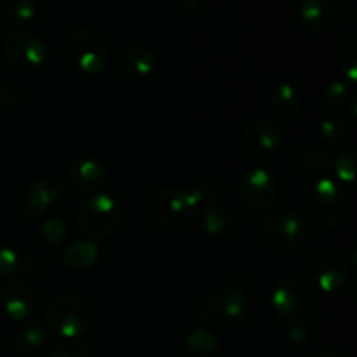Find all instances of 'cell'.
<instances>
[{"label": "cell", "instance_id": "cell-21", "mask_svg": "<svg viewBox=\"0 0 357 357\" xmlns=\"http://www.w3.org/2000/svg\"><path fill=\"white\" fill-rule=\"evenodd\" d=\"M296 164H298L300 171L307 176L321 178L331 169V157L323 149L310 146V149L300 150Z\"/></svg>", "mask_w": 357, "mask_h": 357}, {"label": "cell", "instance_id": "cell-30", "mask_svg": "<svg viewBox=\"0 0 357 357\" xmlns=\"http://www.w3.org/2000/svg\"><path fill=\"white\" fill-rule=\"evenodd\" d=\"M9 14L14 23L26 24L30 21H33V17L37 16V9H35L33 2H30V0H16L10 6Z\"/></svg>", "mask_w": 357, "mask_h": 357}, {"label": "cell", "instance_id": "cell-29", "mask_svg": "<svg viewBox=\"0 0 357 357\" xmlns=\"http://www.w3.org/2000/svg\"><path fill=\"white\" fill-rule=\"evenodd\" d=\"M49 357H91L89 349L79 340H65L52 349Z\"/></svg>", "mask_w": 357, "mask_h": 357}, {"label": "cell", "instance_id": "cell-16", "mask_svg": "<svg viewBox=\"0 0 357 357\" xmlns=\"http://www.w3.org/2000/svg\"><path fill=\"white\" fill-rule=\"evenodd\" d=\"M68 178L80 190H96L107 181V169L98 160L84 157L70 164Z\"/></svg>", "mask_w": 357, "mask_h": 357}, {"label": "cell", "instance_id": "cell-26", "mask_svg": "<svg viewBox=\"0 0 357 357\" xmlns=\"http://www.w3.org/2000/svg\"><path fill=\"white\" fill-rule=\"evenodd\" d=\"M317 131H319L321 138L326 139V142L338 143L342 138H344V135L347 132V129H345V122L342 121V119L326 117L319 122V128H317Z\"/></svg>", "mask_w": 357, "mask_h": 357}, {"label": "cell", "instance_id": "cell-10", "mask_svg": "<svg viewBox=\"0 0 357 357\" xmlns=\"http://www.w3.org/2000/svg\"><path fill=\"white\" fill-rule=\"evenodd\" d=\"M3 58L20 72L40 70L47 61V47L40 37L26 30H16L3 42Z\"/></svg>", "mask_w": 357, "mask_h": 357}, {"label": "cell", "instance_id": "cell-12", "mask_svg": "<svg viewBox=\"0 0 357 357\" xmlns=\"http://www.w3.org/2000/svg\"><path fill=\"white\" fill-rule=\"evenodd\" d=\"M279 194V185L274 174L264 167L246 171L239 180V197L250 209H267L274 206Z\"/></svg>", "mask_w": 357, "mask_h": 357}, {"label": "cell", "instance_id": "cell-28", "mask_svg": "<svg viewBox=\"0 0 357 357\" xmlns=\"http://www.w3.org/2000/svg\"><path fill=\"white\" fill-rule=\"evenodd\" d=\"M24 258L10 248H0V275H14L23 271Z\"/></svg>", "mask_w": 357, "mask_h": 357}, {"label": "cell", "instance_id": "cell-5", "mask_svg": "<svg viewBox=\"0 0 357 357\" xmlns=\"http://www.w3.org/2000/svg\"><path fill=\"white\" fill-rule=\"evenodd\" d=\"M272 310L282 324L300 328L309 324L316 316V302L310 289L295 278H282L271 293Z\"/></svg>", "mask_w": 357, "mask_h": 357}, {"label": "cell", "instance_id": "cell-13", "mask_svg": "<svg viewBox=\"0 0 357 357\" xmlns=\"http://www.w3.org/2000/svg\"><path fill=\"white\" fill-rule=\"evenodd\" d=\"M3 310L13 321L23 323L33 317L38 309L37 289L23 278H14L3 284L0 293Z\"/></svg>", "mask_w": 357, "mask_h": 357}, {"label": "cell", "instance_id": "cell-22", "mask_svg": "<svg viewBox=\"0 0 357 357\" xmlns=\"http://www.w3.org/2000/svg\"><path fill=\"white\" fill-rule=\"evenodd\" d=\"M220 349V338L213 331L195 328L185 338V351L194 356H211Z\"/></svg>", "mask_w": 357, "mask_h": 357}, {"label": "cell", "instance_id": "cell-31", "mask_svg": "<svg viewBox=\"0 0 357 357\" xmlns=\"http://www.w3.org/2000/svg\"><path fill=\"white\" fill-rule=\"evenodd\" d=\"M351 96V91H349L347 82H342V80H335L330 86L326 87V93H324V101L331 107H340Z\"/></svg>", "mask_w": 357, "mask_h": 357}, {"label": "cell", "instance_id": "cell-18", "mask_svg": "<svg viewBox=\"0 0 357 357\" xmlns=\"http://www.w3.org/2000/svg\"><path fill=\"white\" fill-rule=\"evenodd\" d=\"M271 108L275 117L282 122H289L296 119L302 110V93L291 82H282L272 93Z\"/></svg>", "mask_w": 357, "mask_h": 357}, {"label": "cell", "instance_id": "cell-23", "mask_svg": "<svg viewBox=\"0 0 357 357\" xmlns=\"http://www.w3.org/2000/svg\"><path fill=\"white\" fill-rule=\"evenodd\" d=\"M338 66L345 77V82L356 84L357 79V35L352 33L342 42L338 51Z\"/></svg>", "mask_w": 357, "mask_h": 357}, {"label": "cell", "instance_id": "cell-15", "mask_svg": "<svg viewBox=\"0 0 357 357\" xmlns=\"http://www.w3.org/2000/svg\"><path fill=\"white\" fill-rule=\"evenodd\" d=\"M340 16V0H302L300 21L312 33H323L335 26Z\"/></svg>", "mask_w": 357, "mask_h": 357}, {"label": "cell", "instance_id": "cell-11", "mask_svg": "<svg viewBox=\"0 0 357 357\" xmlns=\"http://www.w3.org/2000/svg\"><path fill=\"white\" fill-rule=\"evenodd\" d=\"M284 143V131L272 119L250 122L241 136V149L250 159L265 160L274 157Z\"/></svg>", "mask_w": 357, "mask_h": 357}, {"label": "cell", "instance_id": "cell-8", "mask_svg": "<svg viewBox=\"0 0 357 357\" xmlns=\"http://www.w3.org/2000/svg\"><path fill=\"white\" fill-rule=\"evenodd\" d=\"M66 56L70 63L87 75L103 72L108 63V45L105 38L89 28H77L66 38Z\"/></svg>", "mask_w": 357, "mask_h": 357}, {"label": "cell", "instance_id": "cell-20", "mask_svg": "<svg viewBox=\"0 0 357 357\" xmlns=\"http://www.w3.org/2000/svg\"><path fill=\"white\" fill-rule=\"evenodd\" d=\"M45 342H47V335L40 324H26L23 330L17 331L14 338V351L21 357L33 356L35 352L42 351Z\"/></svg>", "mask_w": 357, "mask_h": 357}, {"label": "cell", "instance_id": "cell-9", "mask_svg": "<svg viewBox=\"0 0 357 357\" xmlns=\"http://www.w3.org/2000/svg\"><path fill=\"white\" fill-rule=\"evenodd\" d=\"M303 272L309 284L323 295L340 291L349 279L347 261L333 250H319L310 255Z\"/></svg>", "mask_w": 357, "mask_h": 357}, {"label": "cell", "instance_id": "cell-19", "mask_svg": "<svg viewBox=\"0 0 357 357\" xmlns=\"http://www.w3.org/2000/svg\"><path fill=\"white\" fill-rule=\"evenodd\" d=\"M98 258H100V251L96 244L91 241H79V243L70 244L63 253V261L66 267L77 272L89 271L91 267H94Z\"/></svg>", "mask_w": 357, "mask_h": 357}, {"label": "cell", "instance_id": "cell-25", "mask_svg": "<svg viewBox=\"0 0 357 357\" xmlns=\"http://www.w3.org/2000/svg\"><path fill=\"white\" fill-rule=\"evenodd\" d=\"M66 236V227L65 223L59 218L52 216V218H47L42 225V239L47 246H59V244L65 241Z\"/></svg>", "mask_w": 357, "mask_h": 357}, {"label": "cell", "instance_id": "cell-32", "mask_svg": "<svg viewBox=\"0 0 357 357\" xmlns=\"http://www.w3.org/2000/svg\"><path fill=\"white\" fill-rule=\"evenodd\" d=\"M21 100V93L13 86L0 87V105L2 107H14Z\"/></svg>", "mask_w": 357, "mask_h": 357}, {"label": "cell", "instance_id": "cell-2", "mask_svg": "<svg viewBox=\"0 0 357 357\" xmlns=\"http://www.w3.org/2000/svg\"><path fill=\"white\" fill-rule=\"evenodd\" d=\"M349 195L344 185L328 176L316 178L303 192V211L317 229H337L344 222Z\"/></svg>", "mask_w": 357, "mask_h": 357}, {"label": "cell", "instance_id": "cell-4", "mask_svg": "<svg viewBox=\"0 0 357 357\" xmlns=\"http://www.w3.org/2000/svg\"><path fill=\"white\" fill-rule=\"evenodd\" d=\"M260 236L272 253L289 257L295 255L305 241V227L291 206H275L261 218Z\"/></svg>", "mask_w": 357, "mask_h": 357}, {"label": "cell", "instance_id": "cell-17", "mask_svg": "<svg viewBox=\"0 0 357 357\" xmlns=\"http://www.w3.org/2000/svg\"><path fill=\"white\" fill-rule=\"evenodd\" d=\"M59 188L58 185L52 183L49 180H37L30 185L26 190L23 201V209L26 216L30 218H37V216L44 215L49 208L56 202L59 197Z\"/></svg>", "mask_w": 357, "mask_h": 357}, {"label": "cell", "instance_id": "cell-1", "mask_svg": "<svg viewBox=\"0 0 357 357\" xmlns=\"http://www.w3.org/2000/svg\"><path fill=\"white\" fill-rule=\"evenodd\" d=\"M204 199L202 190L157 188L146 199V216L159 229L167 232H185L201 216Z\"/></svg>", "mask_w": 357, "mask_h": 357}, {"label": "cell", "instance_id": "cell-6", "mask_svg": "<svg viewBox=\"0 0 357 357\" xmlns=\"http://www.w3.org/2000/svg\"><path fill=\"white\" fill-rule=\"evenodd\" d=\"M248 310L250 305L246 295L236 286H225L208 296V300L202 303L199 316L209 328L234 330L246 321Z\"/></svg>", "mask_w": 357, "mask_h": 357}, {"label": "cell", "instance_id": "cell-27", "mask_svg": "<svg viewBox=\"0 0 357 357\" xmlns=\"http://www.w3.org/2000/svg\"><path fill=\"white\" fill-rule=\"evenodd\" d=\"M335 173H337L338 180L342 185L344 183H354L356 178V160H354V153L349 150L345 152L344 155H340L335 162Z\"/></svg>", "mask_w": 357, "mask_h": 357}, {"label": "cell", "instance_id": "cell-33", "mask_svg": "<svg viewBox=\"0 0 357 357\" xmlns=\"http://www.w3.org/2000/svg\"><path fill=\"white\" fill-rule=\"evenodd\" d=\"M340 13H344L349 23L354 24L357 21V0H340Z\"/></svg>", "mask_w": 357, "mask_h": 357}, {"label": "cell", "instance_id": "cell-35", "mask_svg": "<svg viewBox=\"0 0 357 357\" xmlns=\"http://www.w3.org/2000/svg\"><path fill=\"white\" fill-rule=\"evenodd\" d=\"M317 357H345L340 351H335V349H328V351L321 352Z\"/></svg>", "mask_w": 357, "mask_h": 357}, {"label": "cell", "instance_id": "cell-24", "mask_svg": "<svg viewBox=\"0 0 357 357\" xmlns=\"http://www.w3.org/2000/svg\"><path fill=\"white\" fill-rule=\"evenodd\" d=\"M230 225V216L222 206L211 204L206 208L204 216H202V229L209 234V236H220L225 232Z\"/></svg>", "mask_w": 357, "mask_h": 357}, {"label": "cell", "instance_id": "cell-3", "mask_svg": "<svg viewBox=\"0 0 357 357\" xmlns=\"http://www.w3.org/2000/svg\"><path fill=\"white\" fill-rule=\"evenodd\" d=\"M96 309L79 295H59L45 310V323L65 340H79L96 324Z\"/></svg>", "mask_w": 357, "mask_h": 357}, {"label": "cell", "instance_id": "cell-14", "mask_svg": "<svg viewBox=\"0 0 357 357\" xmlns=\"http://www.w3.org/2000/svg\"><path fill=\"white\" fill-rule=\"evenodd\" d=\"M157 66V58L152 49L145 45H126L117 52L114 61V70L121 79L129 82H138L152 75Z\"/></svg>", "mask_w": 357, "mask_h": 357}, {"label": "cell", "instance_id": "cell-34", "mask_svg": "<svg viewBox=\"0 0 357 357\" xmlns=\"http://www.w3.org/2000/svg\"><path fill=\"white\" fill-rule=\"evenodd\" d=\"M202 0H178V7L183 10L185 14H194L195 10L201 7Z\"/></svg>", "mask_w": 357, "mask_h": 357}, {"label": "cell", "instance_id": "cell-7", "mask_svg": "<svg viewBox=\"0 0 357 357\" xmlns=\"http://www.w3.org/2000/svg\"><path fill=\"white\" fill-rule=\"evenodd\" d=\"M122 211L117 199L105 192H98L82 202L77 213L79 229L91 239L110 237L121 225Z\"/></svg>", "mask_w": 357, "mask_h": 357}]
</instances>
